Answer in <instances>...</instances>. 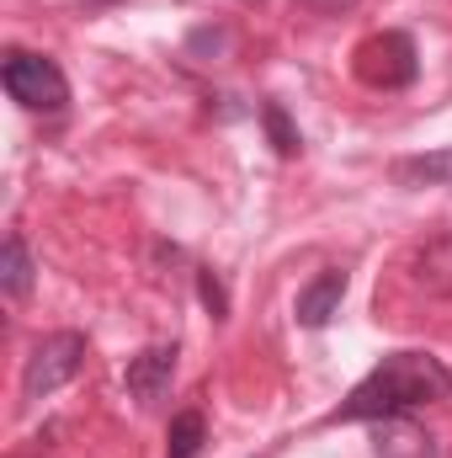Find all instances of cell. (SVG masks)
<instances>
[{"mask_svg": "<svg viewBox=\"0 0 452 458\" xmlns=\"http://www.w3.org/2000/svg\"><path fill=\"white\" fill-rule=\"evenodd\" d=\"M452 394V373L431 352H394L383 357L346 400L331 421H378V416H405L415 405H437Z\"/></svg>", "mask_w": 452, "mask_h": 458, "instance_id": "6da1fadb", "label": "cell"}, {"mask_svg": "<svg viewBox=\"0 0 452 458\" xmlns=\"http://www.w3.org/2000/svg\"><path fill=\"white\" fill-rule=\"evenodd\" d=\"M0 81H5V97L27 113H64L70 102V81L54 59L43 54H27V48H11L5 64H0Z\"/></svg>", "mask_w": 452, "mask_h": 458, "instance_id": "7a4b0ae2", "label": "cell"}, {"mask_svg": "<svg viewBox=\"0 0 452 458\" xmlns=\"http://www.w3.org/2000/svg\"><path fill=\"white\" fill-rule=\"evenodd\" d=\"M351 70H356V81L372 86V91H405V86L421 75L415 38H410V32H372V38L356 43Z\"/></svg>", "mask_w": 452, "mask_h": 458, "instance_id": "3957f363", "label": "cell"}, {"mask_svg": "<svg viewBox=\"0 0 452 458\" xmlns=\"http://www.w3.org/2000/svg\"><path fill=\"white\" fill-rule=\"evenodd\" d=\"M80 362H86V336H80V331H54V336H43V342L32 346V357H27L21 394H27V400L59 394V389L80 373Z\"/></svg>", "mask_w": 452, "mask_h": 458, "instance_id": "277c9868", "label": "cell"}, {"mask_svg": "<svg viewBox=\"0 0 452 458\" xmlns=\"http://www.w3.org/2000/svg\"><path fill=\"white\" fill-rule=\"evenodd\" d=\"M372 454L378 458H437V437L410 416H378L372 421Z\"/></svg>", "mask_w": 452, "mask_h": 458, "instance_id": "5b68a950", "label": "cell"}, {"mask_svg": "<svg viewBox=\"0 0 452 458\" xmlns=\"http://www.w3.org/2000/svg\"><path fill=\"white\" fill-rule=\"evenodd\" d=\"M176 378V346H144L133 362H128V394L138 405H155Z\"/></svg>", "mask_w": 452, "mask_h": 458, "instance_id": "8992f818", "label": "cell"}, {"mask_svg": "<svg viewBox=\"0 0 452 458\" xmlns=\"http://www.w3.org/2000/svg\"><path fill=\"white\" fill-rule=\"evenodd\" d=\"M340 299H346V272L331 267V272H320L304 293H298V326H309V331H325L331 320L340 315Z\"/></svg>", "mask_w": 452, "mask_h": 458, "instance_id": "52a82bcc", "label": "cell"}, {"mask_svg": "<svg viewBox=\"0 0 452 458\" xmlns=\"http://www.w3.org/2000/svg\"><path fill=\"white\" fill-rule=\"evenodd\" d=\"M410 277L426 288V293H442L452 299V240H431L410 256Z\"/></svg>", "mask_w": 452, "mask_h": 458, "instance_id": "ba28073f", "label": "cell"}, {"mask_svg": "<svg viewBox=\"0 0 452 458\" xmlns=\"http://www.w3.org/2000/svg\"><path fill=\"white\" fill-rule=\"evenodd\" d=\"M394 182L399 187H452V144L448 149H431V155H410L394 165Z\"/></svg>", "mask_w": 452, "mask_h": 458, "instance_id": "9c48e42d", "label": "cell"}, {"mask_svg": "<svg viewBox=\"0 0 452 458\" xmlns=\"http://www.w3.org/2000/svg\"><path fill=\"white\" fill-rule=\"evenodd\" d=\"M0 288L11 299H27L32 293V256L21 245V234H5V245H0Z\"/></svg>", "mask_w": 452, "mask_h": 458, "instance_id": "30bf717a", "label": "cell"}, {"mask_svg": "<svg viewBox=\"0 0 452 458\" xmlns=\"http://www.w3.org/2000/svg\"><path fill=\"white\" fill-rule=\"evenodd\" d=\"M203 443H208V421L197 411H181L171 421V432H165V458H197Z\"/></svg>", "mask_w": 452, "mask_h": 458, "instance_id": "8fae6325", "label": "cell"}, {"mask_svg": "<svg viewBox=\"0 0 452 458\" xmlns=\"http://www.w3.org/2000/svg\"><path fill=\"white\" fill-rule=\"evenodd\" d=\"M261 123H266V133H272V149H277L282 160H293V155L304 149V139H298V128L288 123V113H282L277 102H261Z\"/></svg>", "mask_w": 452, "mask_h": 458, "instance_id": "7c38bea8", "label": "cell"}, {"mask_svg": "<svg viewBox=\"0 0 452 458\" xmlns=\"http://www.w3.org/2000/svg\"><path fill=\"white\" fill-rule=\"evenodd\" d=\"M197 288H203V304L213 310V320H224L229 299H224V288H219V277H213V272H203V277H197Z\"/></svg>", "mask_w": 452, "mask_h": 458, "instance_id": "4fadbf2b", "label": "cell"}, {"mask_svg": "<svg viewBox=\"0 0 452 458\" xmlns=\"http://www.w3.org/2000/svg\"><path fill=\"white\" fill-rule=\"evenodd\" d=\"M320 11H346V5H356V0H314Z\"/></svg>", "mask_w": 452, "mask_h": 458, "instance_id": "5bb4252c", "label": "cell"}]
</instances>
